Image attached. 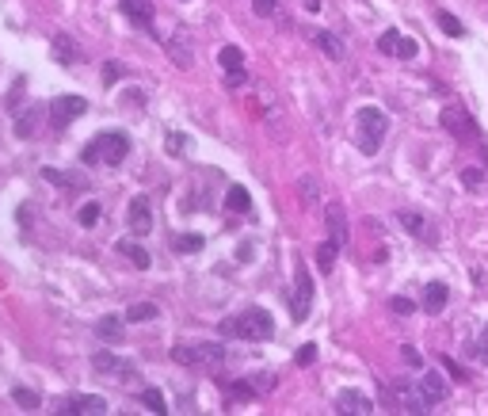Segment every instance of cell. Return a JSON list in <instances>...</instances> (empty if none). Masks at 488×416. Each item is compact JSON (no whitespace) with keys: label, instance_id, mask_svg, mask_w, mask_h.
<instances>
[{"label":"cell","instance_id":"6da1fadb","mask_svg":"<svg viewBox=\"0 0 488 416\" xmlns=\"http://www.w3.org/2000/svg\"><path fill=\"white\" fill-rule=\"evenodd\" d=\"M221 336L225 340H271L275 336V317L268 310H260V305H252V310H244L237 317H225L221 321Z\"/></svg>","mask_w":488,"mask_h":416},{"label":"cell","instance_id":"7a4b0ae2","mask_svg":"<svg viewBox=\"0 0 488 416\" xmlns=\"http://www.w3.org/2000/svg\"><path fill=\"white\" fill-rule=\"evenodd\" d=\"M172 359L191 367V370H203V375H218V370L229 363V352L221 344H176Z\"/></svg>","mask_w":488,"mask_h":416},{"label":"cell","instance_id":"3957f363","mask_svg":"<svg viewBox=\"0 0 488 416\" xmlns=\"http://www.w3.org/2000/svg\"><path fill=\"white\" fill-rule=\"evenodd\" d=\"M385 130H390V118H385L382 107H359V115H355V146H359V153L374 157L382 149Z\"/></svg>","mask_w":488,"mask_h":416},{"label":"cell","instance_id":"277c9868","mask_svg":"<svg viewBox=\"0 0 488 416\" xmlns=\"http://www.w3.org/2000/svg\"><path fill=\"white\" fill-rule=\"evenodd\" d=\"M290 321H305L309 310H313V275H309L305 264L294 268V290H290Z\"/></svg>","mask_w":488,"mask_h":416},{"label":"cell","instance_id":"5b68a950","mask_svg":"<svg viewBox=\"0 0 488 416\" xmlns=\"http://www.w3.org/2000/svg\"><path fill=\"white\" fill-rule=\"evenodd\" d=\"M397 222H401L416 240H424V245H439V225H435V218H427L424 210H416V206H401V210H397Z\"/></svg>","mask_w":488,"mask_h":416},{"label":"cell","instance_id":"8992f818","mask_svg":"<svg viewBox=\"0 0 488 416\" xmlns=\"http://www.w3.org/2000/svg\"><path fill=\"white\" fill-rule=\"evenodd\" d=\"M92 370H96V375H107V378H118V382H141L138 363H126V359H118L115 352H96L92 355Z\"/></svg>","mask_w":488,"mask_h":416},{"label":"cell","instance_id":"52a82bcc","mask_svg":"<svg viewBox=\"0 0 488 416\" xmlns=\"http://www.w3.org/2000/svg\"><path fill=\"white\" fill-rule=\"evenodd\" d=\"M88 111V103L81 100V96H58L50 107H46V118L54 130H69V123H76Z\"/></svg>","mask_w":488,"mask_h":416},{"label":"cell","instance_id":"ba28073f","mask_svg":"<svg viewBox=\"0 0 488 416\" xmlns=\"http://www.w3.org/2000/svg\"><path fill=\"white\" fill-rule=\"evenodd\" d=\"M271 390H275V375H248V378L225 382V397L229 401H252V397L271 393Z\"/></svg>","mask_w":488,"mask_h":416},{"label":"cell","instance_id":"9c48e42d","mask_svg":"<svg viewBox=\"0 0 488 416\" xmlns=\"http://www.w3.org/2000/svg\"><path fill=\"white\" fill-rule=\"evenodd\" d=\"M130 157V138L126 130H107V134H99V161L107 164V168H115Z\"/></svg>","mask_w":488,"mask_h":416},{"label":"cell","instance_id":"30bf717a","mask_svg":"<svg viewBox=\"0 0 488 416\" xmlns=\"http://www.w3.org/2000/svg\"><path fill=\"white\" fill-rule=\"evenodd\" d=\"M58 412L61 416H73V412L99 416V412H107V397H99V393H69V397L58 401Z\"/></svg>","mask_w":488,"mask_h":416},{"label":"cell","instance_id":"8fae6325","mask_svg":"<svg viewBox=\"0 0 488 416\" xmlns=\"http://www.w3.org/2000/svg\"><path fill=\"white\" fill-rule=\"evenodd\" d=\"M439 123L450 138H458V141H473V134H477V126H473V118H469L465 107H442Z\"/></svg>","mask_w":488,"mask_h":416},{"label":"cell","instance_id":"7c38bea8","mask_svg":"<svg viewBox=\"0 0 488 416\" xmlns=\"http://www.w3.org/2000/svg\"><path fill=\"white\" fill-rule=\"evenodd\" d=\"M42 118H46V107L42 103H24L12 111V126H16V138H35Z\"/></svg>","mask_w":488,"mask_h":416},{"label":"cell","instance_id":"4fadbf2b","mask_svg":"<svg viewBox=\"0 0 488 416\" xmlns=\"http://www.w3.org/2000/svg\"><path fill=\"white\" fill-rule=\"evenodd\" d=\"M325 222H328V240L336 248H347L351 245V233H347V218H343V206L340 203H328L325 206Z\"/></svg>","mask_w":488,"mask_h":416},{"label":"cell","instance_id":"5bb4252c","mask_svg":"<svg viewBox=\"0 0 488 416\" xmlns=\"http://www.w3.org/2000/svg\"><path fill=\"white\" fill-rule=\"evenodd\" d=\"M126 222H130V229H134V237H146V233H153V206H149V199H130V206H126Z\"/></svg>","mask_w":488,"mask_h":416},{"label":"cell","instance_id":"9a60e30c","mask_svg":"<svg viewBox=\"0 0 488 416\" xmlns=\"http://www.w3.org/2000/svg\"><path fill=\"white\" fill-rule=\"evenodd\" d=\"M336 409L340 412H355V416H370L374 412V401L366 397L362 390H340L336 393Z\"/></svg>","mask_w":488,"mask_h":416},{"label":"cell","instance_id":"2e32d148","mask_svg":"<svg viewBox=\"0 0 488 416\" xmlns=\"http://www.w3.org/2000/svg\"><path fill=\"white\" fill-rule=\"evenodd\" d=\"M164 54H168V58L180 65V69H191L195 65V54H191V42H187V35L183 31H176V35H168L164 39Z\"/></svg>","mask_w":488,"mask_h":416},{"label":"cell","instance_id":"e0dca14e","mask_svg":"<svg viewBox=\"0 0 488 416\" xmlns=\"http://www.w3.org/2000/svg\"><path fill=\"white\" fill-rule=\"evenodd\" d=\"M122 16L130 19V24H138L141 31H153V0H122Z\"/></svg>","mask_w":488,"mask_h":416},{"label":"cell","instance_id":"ac0fdd59","mask_svg":"<svg viewBox=\"0 0 488 416\" xmlns=\"http://www.w3.org/2000/svg\"><path fill=\"white\" fill-rule=\"evenodd\" d=\"M96 336H99L103 344H122V336H126V325H122V317L107 313V317H99V321H96Z\"/></svg>","mask_w":488,"mask_h":416},{"label":"cell","instance_id":"d6986e66","mask_svg":"<svg viewBox=\"0 0 488 416\" xmlns=\"http://www.w3.org/2000/svg\"><path fill=\"white\" fill-rule=\"evenodd\" d=\"M416 386H420V393H424V401L431 405V409L447 401V382H442V375H424Z\"/></svg>","mask_w":488,"mask_h":416},{"label":"cell","instance_id":"ffe728a7","mask_svg":"<svg viewBox=\"0 0 488 416\" xmlns=\"http://www.w3.org/2000/svg\"><path fill=\"white\" fill-rule=\"evenodd\" d=\"M54 58H58L61 65H81L84 54L73 46V39L65 35V31H58V35H54Z\"/></svg>","mask_w":488,"mask_h":416},{"label":"cell","instance_id":"44dd1931","mask_svg":"<svg viewBox=\"0 0 488 416\" xmlns=\"http://www.w3.org/2000/svg\"><path fill=\"white\" fill-rule=\"evenodd\" d=\"M42 180L54 188H88V176L81 172H61V168H42Z\"/></svg>","mask_w":488,"mask_h":416},{"label":"cell","instance_id":"7402d4cb","mask_svg":"<svg viewBox=\"0 0 488 416\" xmlns=\"http://www.w3.org/2000/svg\"><path fill=\"white\" fill-rule=\"evenodd\" d=\"M118 253H122V256H126V260H130V264H134L138 271H146V268L153 264V256H149V253H146V248H141V245H138V240H134V237H126V240H118Z\"/></svg>","mask_w":488,"mask_h":416},{"label":"cell","instance_id":"603a6c76","mask_svg":"<svg viewBox=\"0 0 488 416\" xmlns=\"http://www.w3.org/2000/svg\"><path fill=\"white\" fill-rule=\"evenodd\" d=\"M450 302V290H447V283H427V290H424V310L427 313H442V305Z\"/></svg>","mask_w":488,"mask_h":416},{"label":"cell","instance_id":"cb8c5ba5","mask_svg":"<svg viewBox=\"0 0 488 416\" xmlns=\"http://www.w3.org/2000/svg\"><path fill=\"white\" fill-rule=\"evenodd\" d=\"M313 42L320 46V54H328L332 61H343V42H340V35H332V31H313Z\"/></svg>","mask_w":488,"mask_h":416},{"label":"cell","instance_id":"d4e9b609","mask_svg":"<svg viewBox=\"0 0 488 416\" xmlns=\"http://www.w3.org/2000/svg\"><path fill=\"white\" fill-rule=\"evenodd\" d=\"M157 317H161V305H157V302H134L122 321H138V325H141V321H157Z\"/></svg>","mask_w":488,"mask_h":416},{"label":"cell","instance_id":"484cf974","mask_svg":"<svg viewBox=\"0 0 488 416\" xmlns=\"http://www.w3.org/2000/svg\"><path fill=\"white\" fill-rule=\"evenodd\" d=\"M12 401L19 405V409H27V412L42 409V393L31 390V386H16V390H12Z\"/></svg>","mask_w":488,"mask_h":416},{"label":"cell","instance_id":"4316f807","mask_svg":"<svg viewBox=\"0 0 488 416\" xmlns=\"http://www.w3.org/2000/svg\"><path fill=\"white\" fill-rule=\"evenodd\" d=\"M225 206H229V210H237V214H248L252 210V195L244 191L240 183H233L229 195H225Z\"/></svg>","mask_w":488,"mask_h":416},{"label":"cell","instance_id":"83f0119b","mask_svg":"<svg viewBox=\"0 0 488 416\" xmlns=\"http://www.w3.org/2000/svg\"><path fill=\"white\" fill-rule=\"evenodd\" d=\"M138 401L146 405L149 412H168V401H164V393H161L157 386H146V390L138 393Z\"/></svg>","mask_w":488,"mask_h":416},{"label":"cell","instance_id":"f1b7e54d","mask_svg":"<svg viewBox=\"0 0 488 416\" xmlns=\"http://www.w3.org/2000/svg\"><path fill=\"white\" fill-rule=\"evenodd\" d=\"M336 253H340V248L332 245L328 237L317 245V264H320V275H328V271H332V264H336Z\"/></svg>","mask_w":488,"mask_h":416},{"label":"cell","instance_id":"f546056e","mask_svg":"<svg viewBox=\"0 0 488 416\" xmlns=\"http://www.w3.org/2000/svg\"><path fill=\"white\" fill-rule=\"evenodd\" d=\"M435 24H439V31H442V35H450V39H462V35H465L462 19L454 16V12H439V16H435Z\"/></svg>","mask_w":488,"mask_h":416},{"label":"cell","instance_id":"4dcf8cb0","mask_svg":"<svg viewBox=\"0 0 488 416\" xmlns=\"http://www.w3.org/2000/svg\"><path fill=\"white\" fill-rule=\"evenodd\" d=\"M172 245H176V253H198V248H203V237L198 233H180Z\"/></svg>","mask_w":488,"mask_h":416},{"label":"cell","instance_id":"1f68e13d","mask_svg":"<svg viewBox=\"0 0 488 416\" xmlns=\"http://www.w3.org/2000/svg\"><path fill=\"white\" fill-rule=\"evenodd\" d=\"M218 61H221V69H233V65L244 61V54H240V46H221L218 50Z\"/></svg>","mask_w":488,"mask_h":416},{"label":"cell","instance_id":"d6a6232c","mask_svg":"<svg viewBox=\"0 0 488 416\" xmlns=\"http://www.w3.org/2000/svg\"><path fill=\"white\" fill-rule=\"evenodd\" d=\"M397 42H401V31H382V39H378V50L382 54H390V58H393V54H397Z\"/></svg>","mask_w":488,"mask_h":416},{"label":"cell","instance_id":"836d02e7","mask_svg":"<svg viewBox=\"0 0 488 416\" xmlns=\"http://www.w3.org/2000/svg\"><path fill=\"white\" fill-rule=\"evenodd\" d=\"M99 214H103V210H99V203H84L76 218H81V225H96V222H99Z\"/></svg>","mask_w":488,"mask_h":416},{"label":"cell","instance_id":"e575fe53","mask_svg":"<svg viewBox=\"0 0 488 416\" xmlns=\"http://www.w3.org/2000/svg\"><path fill=\"white\" fill-rule=\"evenodd\" d=\"M416 50H420V42L401 35V42H397V54H393V58H416Z\"/></svg>","mask_w":488,"mask_h":416},{"label":"cell","instance_id":"d590c367","mask_svg":"<svg viewBox=\"0 0 488 416\" xmlns=\"http://www.w3.org/2000/svg\"><path fill=\"white\" fill-rule=\"evenodd\" d=\"M24 92H27V81H24V76H16L12 92H8V107H12V111L19 107V100H24Z\"/></svg>","mask_w":488,"mask_h":416},{"label":"cell","instance_id":"8d00e7d4","mask_svg":"<svg viewBox=\"0 0 488 416\" xmlns=\"http://www.w3.org/2000/svg\"><path fill=\"white\" fill-rule=\"evenodd\" d=\"M252 12L256 16H279V0H252Z\"/></svg>","mask_w":488,"mask_h":416},{"label":"cell","instance_id":"74e56055","mask_svg":"<svg viewBox=\"0 0 488 416\" xmlns=\"http://www.w3.org/2000/svg\"><path fill=\"white\" fill-rule=\"evenodd\" d=\"M244 81H248V73H244V65H233V69H225V84H229V88H240Z\"/></svg>","mask_w":488,"mask_h":416},{"label":"cell","instance_id":"f35d334b","mask_svg":"<svg viewBox=\"0 0 488 416\" xmlns=\"http://www.w3.org/2000/svg\"><path fill=\"white\" fill-rule=\"evenodd\" d=\"M390 310L405 317V313H412V310H416V302H412V298H405V294H397V298H390Z\"/></svg>","mask_w":488,"mask_h":416},{"label":"cell","instance_id":"ab89813d","mask_svg":"<svg viewBox=\"0 0 488 416\" xmlns=\"http://www.w3.org/2000/svg\"><path fill=\"white\" fill-rule=\"evenodd\" d=\"M298 191H302V199H305V203H317V199H320V191H317V183H313V180H309V176H305L302 183H298Z\"/></svg>","mask_w":488,"mask_h":416},{"label":"cell","instance_id":"60d3db41","mask_svg":"<svg viewBox=\"0 0 488 416\" xmlns=\"http://www.w3.org/2000/svg\"><path fill=\"white\" fill-rule=\"evenodd\" d=\"M164 149H168L172 157H180V153L187 149V138H183V134H168V141H164Z\"/></svg>","mask_w":488,"mask_h":416},{"label":"cell","instance_id":"b9f144b4","mask_svg":"<svg viewBox=\"0 0 488 416\" xmlns=\"http://www.w3.org/2000/svg\"><path fill=\"white\" fill-rule=\"evenodd\" d=\"M19 229H24V233H31V218H35V206H31V203H24V206H19Z\"/></svg>","mask_w":488,"mask_h":416},{"label":"cell","instance_id":"7bdbcfd3","mask_svg":"<svg viewBox=\"0 0 488 416\" xmlns=\"http://www.w3.org/2000/svg\"><path fill=\"white\" fill-rule=\"evenodd\" d=\"M401 359H405V363H408V367H416V370H420V367H424V355H420V352H416V347H401Z\"/></svg>","mask_w":488,"mask_h":416},{"label":"cell","instance_id":"ee69618b","mask_svg":"<svg viewBox=\"0 0 488 416\" xmlns=\"http://www.w3.org/2000/svg\"><path fill=\"white\" fill-rule=\"evenodd\" d=\"M469 355H477L481 363H488V336H484V340H473V344H469Z\"/></svg>","mask_w":488,"mask_h":416},{"label":"cell","instance_id":"f6af8a7d","mask_svg":"<svg viewBox=\"0 0 488 416\" xmlns=\"http://www.w3.org/2000/svg\"><path fill=\"white\" fill-rule=\"evenodd\" d=\"M118 76H122V65H115V61H107V65H103V84H115Z\"/></svg>","mask_w":488,"mask_h":416},{"label":"cell","instance_id":"bcb514c9","mask_svg":"<svg viewBox=\"0 0 488 416\" xmlns=\"http://www.w3.org/2000/svg\"><path fill=\"white\" fill-rule=\"evenodd\" d=\"M313 359H317V347H313V344L298 347V363H302V367H309V363H313Z\"/></svg>","mask_w":488,"mask_h":416},{"label":"cell","instance_id":"7dc6e473","mask_svg":"<svg viewBox=\"0 0 488 416\" xmlns=\"http://www.w3.org/2000/svg\"><path fill=\"white\" fill-rule=\"evenodd\" d=\"M122 103H126V107H141V103H146V92H138V88H130L126 96H122Z\"/></svg>","mask_w":488,"mask_h":416},{"label":"cell","instance_id":"c3c4849f","mask_svg":"<svg viewBox=\"0 0 488 416\" xmlns=\"http://www.w3.org/2000/svg\"><path fill=\"white\" fill-rule=\"evenodd\" d=\"M442 370H450V378H454V382H465V370H462L458 363H454V359H442Z\"/></svg>","mask_w":488,"mask_h":416},{"label":"cell","instance_id":"681fc988","mask_svg":"<svg viewBox=\"0 0 488 416\" xmlns=\"http://www.w3.org/2000/svg\"><path fill=\"white\" fill-rule=\"evenodd\" d=\"M462 183H465V188H481V172H477V168H465V172H462Z\"/></svg>","mask_w":488,"mask_h":416},{"label":"cell","instance_id":"f907efd6","mask_svg":"<svg viewBox=\"0 0 488 416\" xmlns=\"http://www.w3.org/2000/svg\"><path fill=\"white\" fill-rule=\"evenodd\" d=\"M84 164H99V134H96V141L84 149Z\"/></svg>","mask_w":488,"mask_h":416},{"label":"cell","instance_id":"816d5d0a","mask_svg":"<svg viewBox=\"0 0 488 416\" xmlns=\"http://www.w3.org/2000/svg\"><path fill=\"white\" fill-rule=\"evenodd\" d=\"M305 8H309V12H317V8H320V0H305Z\"/></svg>","mask_w":488,"mask_h":416}]
</instances>
